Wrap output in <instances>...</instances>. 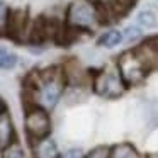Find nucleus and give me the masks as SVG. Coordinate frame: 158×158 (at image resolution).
I'll list each match as a JSON object with an SVG mask.
<instances>
[{
	"instance_id": "1",
	"label": "nucleus",
	"mask_w": 158,
	"mask_h": 158,
	"mask_svg": "<svg viewBox=\"0 0 158 158\" xmlns=\"http://www.w3.org/2000/svg\"><path fill=\"white\" fill-rule=\"evenodd\" d=\"M104 22V15L94 0H72L65 12V26L70 31L92 32Z\"/></svg>"
},
{
	"instance_id": "2",
	"label": "nucleus",
	"mask_w": 158,
	"mask_h": 158,
	"mask_svg": "<svg viewBox=\"0 0 158 158\" xmlns=\"http://www.w3.org/2000/svg\"><path fill=\"white\" fill-rule=\"evenodd\" d=\"M116 70L126 87H136L139 83H143L146 75L150 73V70L141 63V60L136 56V53L133 49L121 53L119 58H117Z\"/></svg>"
},
{
	"instance_id": "3",
	"label": "nucleus",
	"mask_w": 158,
	"mask_h": 158,
	"mask_svg": "<svg viewBox=\"0 0 158 158\" xmlns=\"http://www.w3.org/2000/svg\"><path fill=\"white\" fill-rule=\"evenodd\" d=\"M24 127L29 139L36 141L49 136L51 133V119L46 109L41 106H27L24 116Z\"/></svg>"
},
{
	"instance_id": "4",
	"label": "nucleus",
	"mask_w": 158,
	"mask_h": 158,
	"mask_svg": "<svg viewBox=\"0 0 158 158\" xmlns=\"http://www.w3.org/2000/svg\"><path fill=\"white\" fill-rule=\"evenodd\" d=\"M92 87L97 95L107 97V99L121 97L126 90V85L123 83L116 68H104L97 72L92 80Z\"/></svg>"
},
{
	"instance_id": "5",
	"label": "nucleus",
	"mask_w": 158,
	"mask_h": 158,
	"mask_svg": "<svg viewBox=\"0 0 158 158\" xmlns=\"http://www.w3.org/2000/svg\"><path fill=\"white\" fill-rule=\"evenodd\" d=\"M29 17L27 12L15 9V10H9V17H7V24H5V34L14 38L15 41H21L24 38L26 32H29Z\"/></svg>"
},
{
	"instance_id": "6",
	"label": "nucleus",
	"mask_w": 158,
	"mask_h": 158,
	"mask_svg": "<svg viewBox=\"0 0 158 158\" xmlns=\"http://www.w3.org/2000/svg\"><path fill=\"white\" fill-rule=\"evenodd\" d=\"M133 51L136 53V56L141 60V63H143L148 70L158 68V49H156V46H155L153 39H148L146 43H143V44H139L138 48H134Z\"/></svg>"
},
{
	"instance_id": "7",
	"label": "nucleus",
	"mask_w": 158,
	"mask_h": 158,
	"mask_svg": "<svg viewBox=\"0 0 158 158\" xmlns=\"http://www.w3.org/2000/svg\"><path fill=\"white\" fill-rule=\"evenodd\" d=\"M60 151L55 139L49 136L32 141V158H58Z\"/></svg>"
},
{
	"instance_id": "8",
	"label": "nucleus",
	"mask_w": 158,
	"mask_h": 158,
	"mask_svg": "<svg viewBox=\"0 0 158 158\" xmlns=\"http://www.w3.org/2000/svg\"><path fill=\"white\" fill-rule=\"evenodd\" d=\"M15 141V129L12 117L9 114V110H2L0 112V148L9 146L10 143Z\"/></svg>"
},
{
	"instance_id": "9",
	"label": "nucleus",
	"mask_w": 158,
	"mask_h": 158,
	"mask_svg": "<svg viewBox=\"0 0 158 158\" xmlns=\"http://www.w3.org/2000/svg\"><path fill=\"white\" fill-rule=\"evenodd\" d=\"M109 158H143L131 143H117L109 150Z\"/></svg>"
},
{
	"instance_id": "10",
	"label": "nucleus",
	"mask_w": 158,
	"mask_h": 158,
	"mask_svg": "<svg viewBox=\"0 0 158 158\" xmlns=\"http://www.w3.org/2000/svg\"><path fill=\"white\" fill-rule=\"evenodd\" d=\"M123 41H124V39H123V32H121L119 29H109V31H106L99 38L97 44L102 46V48L112 49V48H116V46H119Z\"/></svg>"
},
{
	"instance_id": "11",
	"label": "nucleus",
	"mask_w": 158,
	"mask_h": 158,
	"mask_svg": "<svg viewBox=\"0 0 158 158\" xmlns=\"http://www.w3.org/2000/svg\"><path fill=\"white\" fill-rule=\"evenodd\" d=\"M19 58L14 51L5 48H0V70H12L15 68Z\"/></svg>"
},
{
	"instance_id": "12",
	"label": "nucleus",
	"mask_w": 158,
	"mask_h": 158,
	"mask_svg": "<svg viewBox=\"0 0 158 158\" xmlns=\"http://www.w3.org/2000/svg\"><path fill=\"white\" fill-rule=\"evenodd\" d=\"M136 21H138V24H139L141 27L153 29L155 26H156L158 19H156V15H155V12H151V10H141L139 14H138Z\"/></svg>"
},
{
	"instance_id": "13",
	"label": "nucleus",
	"mask_w": 158,
	"mask_h": 158,
	"mask_svg": "<svg viewBox=\"0 0 158 158\" xmlns=\"http://www.w3.org/2000/svg\"><path fill=\"white\" fill-rule=\"evenodd\" d=\"M97 4V7L100 9V12L104 14H110V12H116L117 9L123 5V2L121 0H94Z\"/></svg>"
},
{
	"instance_id": "14",
	"label": "nucleus",
	"mask_w": 158,
	"mask_h": 158,
	"mask_svg": "<svg viewBox=\"0 0 158 158\" xmlns=\"http://www.w3.org/2000/svg\"><path fill=\"white\" fill-rule=\"evenodd\" d=\"M2 158H26L24 150L21 148L19 143H10L9 146L4 148V153H2Z\"/></svg>"
},
{
	"instance_id": "15",
	"label": "nucleus",
	"mask_w": 158,
	"mask_h": 158,
	"mask_svg": "<svg viewBox=\"0 0 158 158\" xmlns=\"http://www.w3.org/2000/svg\"><path fill=\"white\" fill-rule=\"evenodd\" d=\"M109 150H110L109 146H95L83 158H109Z\"/></svg>"
},
{
	"instance_id": "16",
	"label": "nucleus",
	"mask_w": 158,
	"mask_h": 158,
	"mask_svg": "<svg viewBox=\"0 0 158 158\" xmlns=\"http://www.w3.org/2000/svg\"><path fill=\"white\" fill-rule=\"evenodd\" d=\"M9 10L4 0H0V34H5V24H7V17H9Z\"/></svg>"
},
{
	"instance_id": "17",
	"label": "nucleus",
	"mask_w": 158,
	"mask_h": 158,
	"mask_svg": "<svg viewBox=\"0 0 158 158\" xmlns=\"http://www.w3.org/2000/svg\"><path fill=\"white\" fill-rule=\"evenodd\" d=\"M141 29L136 27V26H131V27H126V31L123 32V39H126V41H136V39L141 38Z\"/></svg>"
},
{
	"instance_id": "18",
	"label": "nucleus",
	"mask_w": 158,
	"mask_h": 158,
	"mask_svg": "<svg viewBox=\"0 0 158 158\" xmlns=\"http://www.w3.org/2000/svg\"><path fill=\"white\" fill-rule=\"evenodd\" d=\"M58 158H83V153H82V150H78V148H73V150H68L63 155H60Z\"/></svg>"
},
{
	"instance_id": "19",
	"label": "nucleus",
	"mask_w": 158,
	"mask_h": 158,
	"mask_svg": "<svg viewBox=\"0 0 158 158\" xmlns=\"http://www.w3.org/2000/svg\"><path fill=\"white\" fill-rule=\"evenodd\" d=\"M144 158H158V151H155V153H150V155H146Z\"/></svg>"
},
{
	"instance_id": "20",
	"label": "nucleus",
	"mask_w": 158,
	"mask_h": 158,
	"mask_svg": "<svg viewBox=\"0 0 158 158\" xmlns=\"http://www.w3.org/2000/svg\"><path fill=\"white\" fill-rule=\"evenodd\" d=\"M2 110H5V104H4V100L0 99V112H2Z\"/></svg>"
},
{
	"instance_id": "21",
	"label": "nucleus",
	"mask_w": 158,
	"mask_h": 158,
	"mask_svg": "<svg viewBox=\"0 0 158 158\" xmlns=\"http://www.w3.org/2000/svg\"><path fill=\"white\" fill-rule=\"evenodd\" d=\"M153 43H155V46H156V49H158V38H155V39H153Z\"/></svg>"
}]
</instances>
